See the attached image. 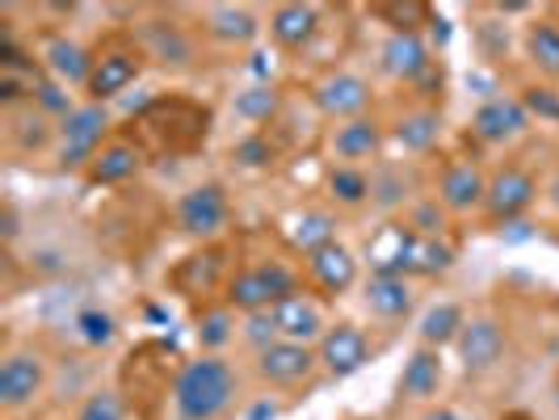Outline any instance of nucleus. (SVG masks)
Wrapping results in <instances>:
<instances>
[{
	"instance_id": "nucleus-1",
	"label": "nucleus",
	"mask_w": 559,
	"mask_h": 420,
	"mask_svg": "<svg viewBox=\"0 0 559 420\" xmlns=\"http://www.w3.org/2000/svg\"><path fill=\"white\" fill-rule=\"evenodd\" d=\"M211 122H215L211 106H202L194 97H181V93H168V97H152L135 113L140 131L131 140L156 156H194L211 135Z\"/></svg>"
},
{
	"instance_id": "nucleus-2",
	"label": "nucleus",
	"mask_w": 559,
	"mask_h": 420,
	"mask_svg": "<svg viewBox=\"0 0 559 420\" xmlns=\"http://www.w3.org/2000/svg\"><path fill=\"white\" fill-rule=\"evenodd\" d=\"M236 399V370L219 353H202L173 374V408L181 420H219Z\"/></svg>"
},
{
	"instance_id": "nucleus-3",
	"label": "nucleus",
	"mask_w": 559,
	"mask_h": 420,
	"mask_svg": "<svg viewBox=\"0 0 559 420\" xmlns=\"http://www.w3.org/2000/svg\"><path fill=\"white\" fill-rule=\"evenodd\" d=\"M143 59L147 56H143L135 29H131V34H127V29L106 34V43L93 51V72H88V84H84L88 101L106 106L114 97H122V93L143 76Z\"/></svg>"
},
{
	"instance_id": "nucleus-4",
	"label": "nucleus",
	"mask_w": 559,
	"mask_h": 420,
	"mask_svg": "<svg viewBox=\"0 0 559 420\" xmlns=\"http://www.w3.org/2000/svg\"><path fill=\"white\" fill-rule=\"evenodd\" d=\"M295 290H299L295 269H286L282 261H265V265H245L227 278L224 303L236 315H257V311H270L274 303H282Z\"/></svg>"
},
{
	"instance_id": "nucleus-5",
	"label": "nucleus",
	"mask_w": 559,
	"mask_h": 420,
	"mask_svg": "<svg viewBox=\"0 0 559 420\" xmlns=\"http://www.w3.org/2000/svg\"><path fill=\"white\" fill-rule=\"evenodd\" d=\"M110 110L97 101H84L56 127V160L59 168H88L93 156L110 143Z\"/></svg>"
},
{
	"instance_id": "nucleus-6",
	"label": "nucleus",
	"mask_w": 559,
	"mask_h": 420,
	"mask_svg": "<svg viewBox=\"0 0 559 420\" xmlns=\"http://www.w3.org/2000/svg\"><path fill=\"white\" fill-rule=\"evenodd\" d=\"M374 101V88L358 72H329L311 84V106L324 113L329 122H349V118H362Z\"/></svg>"
},
{
	"instance_id": "nucleus-7",
	"label": "nucleus",
	"mask_w": 559,
	"mask_h": 420,
	"mask_svg": "<svg viewBox=\"0 0 559 420\" xmlns=\"http://www.w3.org/2000/svg\"><path fill=\"white\" fill-rule=\"evenodd\" d=\"M231 219V202H227V190L219 181H202L194 190L177 197V227L194 240H211L219 236Z\"/></svg>"
},
{
	"instance_id": "nucleus-8",
	"label": "nucleus",
	"mask_w": 559,
	"mask_h": 420,
	"mask_svg": "<svg viewBox=\"0 0 559 420\" xmlns=\"http://www.w3.org/2000/svg\"><path fill=\"white\" fill-rule=\"evenodd\" d=\"M316 358H320V370L329 379H349V374H358L374 358V349H370V340H366V333L358 324L341 320V324H329V333L320 336Z\"/></svg>"
},
{
	"instance_id": "nucleus-9",
	"label": "nucleus",
	"mask_w": 559,
	"mask_h": 420,
	"mask_svg": "<svg viewBox=\"0 0 559 420\" xmlns=\"http://www.w3.org/2000/svg\"><path fill=\"white\" fill-rule=\"evenodd\" d=\"M538 197V181H534L531 168L522 165H501L492 177H488V194H484V211L497 219V224H509L518 215H526Z\"/></svg>"
},
{
	"instance_id": "nucleus-10",
	"label": "nucleus",
	"mask_w": 559,
	"mask_h": 420,
	"mask_svg": "<svg viewBox=\"0 0 559 420\" xmlns=\"http://www.w3.org/2000/svg\"><path fill=\"white\" fill-rule=\"evenodd\" d=\"M43 387H47V365L38 353H29V349L4 353V362H0V408L4 412L29 408L43 395Z\"/></svg>"
},
{
	"instance_id": "nucleus-11",
	"label": "nucleus",
	"mask_w": 559,
	"mask_h": 420,
	"mask_svg": "<svg viewBox=\"0 0 559 420\" xmlns=\"http://www.w3.org/2000/svg\"><path fill=\"white\" fill-rule=\"evenodd\" d=\"M316 370H320L316 349L299 345V340H274V345H265L257 353V374L270 387H299V383H308Z\"/></svg>"
},
{
	"instance_id": "nucleus-12",
	"label": "nucleus",
	"mask_w": 559,
	"mask_h": 420,
	"mask_svg": "<svg viewBox=\"0 0 559 420\" xmlns=\"http://www.w3.org/2000/svg\"><path fill=\"white\" fill-rule=\"evenodd\" d=\"M274 315V328H278V340H299V345H320V336L329 333V324H324V311L320 303L304 295V290H295V295H286L282 303L270 308Z\"/></svg>"
},
{
	"instance_id": "nucleus-13",
	"label": "nucleus",
	"mask_w": 559,
	"mask_h": 420,
	"mask_svg": "<svg viewBox=\"0 0 559 420\" xmlns=\"http://www.w3.org/2000/svg\"><path fill=\"white\" fill-rule=\"evenodd\" d=\"M531 131V113L522 106V97H488L472 113V135L479 143H509Z\"/></svg>"
},
{
	"instance_id": "nucleus-14",
	"label": "nucleus",
	"mask_w": 559,
	"mask_h": 420,
	"mask_svg": "<svg viewBox=\"0 0 559 420\" xmlns=\"http://www.w3.org/2000/svg\"><path fill=\"white\" fill-rule=\"evenodd\" d=\"M135 38H140L143 56L165 63V68H190L194 63V38H190V29L181 26V22H173V17L143 22Z\"/></svg>"
},
{
	"instance_id": "nucleus-15",
	"label": "nucleus",
	"mask_w": 559,
	"mask_h": 420,
	"mask_svg": "<svg viewBox=\"0 0 559 420\" xmlns=\"http://www.w3.org/2000/svg\"><path fill=\"white\" fill-rule=\"evenodd\" d=\"M484 194H488V177L484 168L472 165V160H450L438 177V202L447 215H467L484 206Z\"/></svg>"
},
{
	"instance_id": "nucleus-16",
	"label": "nucleus",
	"mask_w": 559,
	"mask_h": 420,
	"mask_svg": "<svg viewBox=\"0 0 559 420\" xmlns=\"http://www.w3.org/2000/svg\"><path fill=\"white\" fill-rule=\"evenodd\" d=\"M454 349H459V358H463V365H467V374H484V370L501 365L504 328L492 320V315H476V320L463 324V333H459V340H454Z\"/></svg>"
},
{
	"instance_id": "nucleus-17",
	"label": "nucleus",
	"mask_w": 559,
	"mask_h": 420,
	"mask_svg": "<svg viewBox=\"0 0 559 420\" xmlns=\"http://www.w3.org/2000/svg\"><path fill=\"white\" fill-rule=\"evenodd\" d=\"M304 269H308V278L316 290H324V295H345V290H354V281H358V256L345 249L341 240L333 244H324V249H316L311 256H304Z\"/></svg>"
},
{
	"instance_id": "nucleus-18",
	"label": "nucleus",
	"mask_w": 559,
	"mask_h": 420,
	"mask_svg": "<svg viewBox=\"0 0 559 420\" xmlns=\"http://www.w3.org/2000/svg\"><path fill=\"white\" fill-rule=\"evenodd\" d=\"M224 249H215V244H206L202 252H190V256H181L177 261V269L168 274V286L177 290V295H186V299H206L219 281H224ZM227 286V281H224Z\"/></svg>"
},
{
	"instance_id": "nucleus-19",
	"label": "nucleus",
	"mask_w": 559,
	"mask_h": 420,
	"mask_svg": "<svg viewBox=\"0 0 559 420\" xmlns=\"http://www.w3.org/2000/svg\"><path fill=\"white\" fill-rule=\"evenodd\" d=\"M329 147H333V156L341 165H358L362 160H374L379 152H383V122L379 118H349V122H336L333 135H329Z\"/></svg>"
},
{
	"instance_id": "nucleus-20",
	"label": "nucleus",
	"mask_w": 559,
	"mask_h": 420,
	"mask_svg": "<svg viewBox=\"0 0 559 420\" xmlns=\"http://www.w3.org/2000/svg\"><path fill=\"white\" fill-rule=\"evenodd\" d=\"M202 34L219 47H249L261 34V22L245 4H206L202 9Z\"/></svg>"
},
{
	"instance_id": "nucleus-21",
	"label": "nucleus",
	"mask_w": 559,
	"mask_h": 420,
	"mask_svg": "<svg viewBox=\"0 0 559 420\" xmlns=\"http://www.w3.org/2000/svg\"><path fill=\"white\" fill-rule=\"evenodd\" d=\"M316 34H320V9L316 4H304V0L274 4V13H270V38L278 43L282 51H304V47H311Z\"/></svg>"
},
{
	"instance_id": "nucleus-22",
	"label": "nucleus",
	"mask_w": 559,
	"mask_h": 420,
	"mask_svg": "<svg viewBox=\"0 0 559 420\" xmlns=\"http://www.w3.org/2000/svg\"><path fill=\"white\" fill-rule=\"evenodd\" d=\"M143 165V147L131 135H114L97 156H93V165L84 168L88 172V181L93 185H122V181H131Z\"/></svg>"
},
{
	"instance_id": "nucleus-23",
	"label": "nucleus",
	"mask_w": 559,
	"mask_h": 420,
	"mask_svg": "<svg viewBox=\"0 0 559 420\" xmlns=\"http://www.w3.org/2000/svg\"><path fill=\"white\" fill-rule=\"evenodd\" d=\"M379 59H383V72H388L392 81H404V84H417L420 76L429 72V63H433L420 34H388Z\"/></svg>"
},
{
	"instance_id": "nucleus-24",
	"label": "nucleus",
	"mask_w": 559,
	"mask_h": 420,
	"mask_svg": "<svg viewBox=\"0 0 559 420\" xmlns=\"http://www.w3.org/2000/svg\"><path fill=\"white\" fill-rule=\"evenodd\" d=\"M454 269V249H450L442 236H420L413 231L408 249H404V265H400V278H442Z\"/></svg>"
},
{
	"instance_id": "nucleus-25",
	"label": "nucleus",
	"mask_w": 559,
	"mask_h": 420,
	"mask_svg": "<svg viewBox=\"0 0 559 420\" xmlns=\"http://www.w3.org/2000/svg\"><path fill=\"white\" fill-rule=\"evenodd\" d=\"M43 63H47V72H51L59 84L84 88V84H88V72H93V51L81 47V43H72V38H63V34H51V38L43 43Z\"/></svg>"
},
{
	"instance_id": "nucleus-26",
	"label": "nucleus",
	"mask_w": 559,
	"mask_h": 420,
	"mask_svg": "<svg viewBox=\"0 0 559 420\" xmlns=\"http://www.w3.org/2000/svg\"><path fill=\"white\" fill-rule=\"evenodd\" d=\"M362 303L379 320H404L413 311V281L395 274H370L362 286Z\"/></svg>"
},
{
	"instance_id": "nucleus-27",
	"label": "nucleus",
	"mask_w": 559,
	"mask_h": 420,
	"mask_svg": "<svg viewBox=\"0 0 559 420\" xmlns=\"http://www.w3.org/2000/svg\"><path fill=\"white\" fill-rule=\"evenodd\" d=\"M442 387V349L417 345L400 370V395L404 399H433Z\"/></svg>"
},
{
	"instance_id": "nucleus-28",
	"label": "nucleus",
	"mask_w": 559,
	"mask_h": 420,
	"mask_svg": "<svg viewBox=\"0 0 559 420\" xmlns=\"http://www.w3.org/2000/svg\"><path fill=\"white\" fill-rule=\"evenodd\" d=\"M282 236H286V244L295 252L311 256L316 249H324V244L336 240V219L329 211H295V215L282 219Z\"/></svg>"
},
{
	"instance_id": "nucleus-29",
	"label": "nucleus",
	"mask_w": 559,
	"mask_h": 420,
	"mask_svg": "<svg viewBox=\"0 0 559 420\" xmlns=\"http://www.w3.org/2000/svg\"><path fill=\"white\" fill-rule=\"evenodd\" d=\"M413 240V227L408 224H383L370 240H366V261L374 274H395L400 278V265H404V249Z\"/></svg>"
},
{
	"instance_id": "nucleus-30",
	"label": "nucleus",
	"mask_w": 559,
	"mask_h": 420,
	"mask_svg": "<svg viewBox=\"0 0 559 420\" xmlns=\"http://www.w3.org/2000/svg\"><path fill=\"white\" fill-rule=\"evenodd\" d=\"M526 59L538 68V76L559 81V22L556 17H534L526 29Z\"/></svg>"
},
{
	"instance_id": "nucleus-31",
	"label": "nucleus",
	"mask_w": 559,
	"mask_h": 420,
	"mask_svg": "<svg viewBox=\"0 0 559 420\" xmlns=\"http://www.w3.org/2000/svg\"><path fill=\"white\" fill-rule=\"evenodd\" d=\"M395 143L404 147V152H429L433 143L442 140V113L429 110V106H420V110H408L400 122H395Z\"/></svg>"
},
{
	"instance_id": "nucleus-32",
	"label": "nucleus",
	"mask_w": 559,
	"mask_h": 420,
	"mask_svg": "<svg viewBox=\"0 0 559 420\" xmlns=\"http://www.w3.org/2000/svg\"><path fill=\"white\" fill-rule=\"evenodd\" d=\"M463 324H467V315H463L459 303H433V308L420 315L417 336H420V345H429V349H447V345L459 340Z\"/></svg>"
},
{
	"instance_id": "nucleus-33",
	"label": "nucleus",
	"mask_w": 559,
	"mask_h": 420,
	"mask_svg": "<svg viewBox=\"0 0 559 420\" xmlns=\"http://www.w3.org/2000/svg\"><path fill=\"white\" fill-rule=\"evenodd\" d=\"M329 197H333L336 206H362V202H370V172L358 165L329 168Z\"/></svg>"
},
{
	"instance_id": "nucleus-34",
	"label": "nucleus",
	"mask_w": 559,
	"mask_h": 420,
	"mask_svg": "<svg viewBox=\"0 0 559 420\" xmlns=\"http://www.w3.org/2000/svg\"><path fill=\"white\" fill-rule=\"evenodd\" d=\"M236 113L245 118V122H270L274 113H278L282 106V97H278V88L274 84H249V88H240L236 93Z\"/></svg>"
},
{
	"instance_id": "nucleus-35",
	"label": "nucleus",
	"mask_w": 559,
	"mask_h": 420,
	"mask_svg": "<svg viewBox=\"0 0 559 420\" xmlns=\"http://www.w3.org/2000/svg\"><path fill=\"white\" fill-rule=\"evenodd\" d=\"M231 336H236V311L227 308V303L206 308L202 315H198V340H202V349H206V353L224 349Z\"/></svg>"
},
{
	"instance_id": "nucleus-36",
	"label": "nucleus",
	"mask_w": 559,
	"mask_h": 420,
	"mask_svg": "<svg viewBox=\"0 0 559 420\" xmlns=\"http://www.w3.org/2000/svg\"><path fill=\"white\" fill-rule=\"evenodd\" d=\"M374 17H388L392 22V34H420V26L433 22V9L425 4H374Z\"/></svg>"
},
{
	"instance_id": "nucleus-37",
	"label": "nucleus",
	"mask_w": 559,
	"mask_h": 420,
	"mask_svg": "<svg viewBox=\"0 0 559 420\" xmlns=\"http://www.w3.org/2000/svg\"><path fill=\"white\" fill-rule=\"evenodd\" d=\"M76 333H81L84 345L102 349V345H110L114 333H118V320H114L110 311H102V308H84L81 315H76Z\"/></svg>"
},
{
	"instance_id": "nucleus-38",
	"label": "nucleus",
	"mask_w": 559,
	"mask_h": 420,
	"mask_svg": "<svg viewBox=\"0 0 559 420\" xmlns=\"http://www.w3.org/2000/svg\"><path fill=\"white\" fill-rule=\"evenodd\" d=\"M72 420H127V399L122 392H93Z\"/></svg>"
},
{
	"instance_id": "nucleus-39",
	"label": "nucleus",
	"mask_w": 559,
	"mask_h": 420,
	"mask_svg": "<svg viewBox=\"0 0 559 420\" xmlns=\"http://www.w3.org/2000/svg\"><path fill=\"white\" fill-rule=\"evenodd\" d=\"M231 156L240 160V165H249V168H265L270 160H274V143H270V135H245V140L231 147Z\"/></svg>"
},
{
	"instance_id": "nucleus-40",
	"label": "nucleus",
	"mask_w": 559,
	"mask_h": 420,
	"mask_svg": "<svg viewBox=\"0 0 559 420\" xmlns=\"http://www.w3.org/2000/svg\"><path fill=\"white\" fill-rule=\"evenodd\" d=\"M522 106L526 113H538V118H547V122H559V93L556 88H547V84H531L526 93H522Z\"/></svg>"
},
{
	"instance_id": "nucleus-41",
	"label": "nucleus",
	"mask_w": 559,
	"mask_h": 420,
	"mask_svg": "<svg viewBox=\"0 0 559 420\" xmlns=\"http://www.w3.org/2000/svg\"><path fill=\"white\" fill-rule=\"evenodd\" d=\"M404 224L420 231V236H442V227H447V211H442V202L433 197V202H420L417 211H408V219Z\"/></svg>"
},
{
	"instance_id": "nucleus-42",
	"label": "nucleus",
	"mask_w": 559,
	"mask_h": 420,
	"mask_svg": "<svg viewBox=\"0 0 559 420\" xmlns=\"http://www.w3.org/2000/svg\"><path fill=\"white\" fill-rule=\"evenodd\" d=\"M245 320H249L245 336L257 345V353H261L265 345H274V340H278V328H274V315H270V311H257V315H245Z\"/></svg>"
},
{
	"instance_id": "nucleus-43",
	"label": "nucleus",
	"mask_w": 559,
	"mask_h": 420,
	"mask_svg": "<svg viewBox=\"0 0 559 420\" xmlns=\"http://www.w3.org/2000/svg\"><path fill=\"white\" fill-rule=\"evenodd\" d=\"M249 420H278V404H270V399L252 404V408H249Z\"/></svg>"
},
{
	"instance_id": "nucleus-44",
	"label": "nucleus",
	"mask_w": 559,
	"mask_h": 420,
	"mask_svg": "<svg viewBox=\"0 0 559 420\" xmlns=\"http://www.w3.org/2000/svg\"><path fill=\"white\" fill-rule=\"evenodd\" d=\"M420 420H463V417H459L454 408H429V412H425Z\"/></svg>"
},
{
	"instance_id": "nucleus-45",
	"label": "nucleus",
	"mask_w": 559,
	"mask_h": 420,
	"mask_svg": "<svg viewBox=\"0 0 559 420\" xmlns=\"http://www.w3.org/2000/svg\"><path fill=\"white\" fill-rule=\"evenodd\" d=\"M547 202H551V206L559 211V172L551 177V181H547Z\"/></svg>"
}]
</instances>
